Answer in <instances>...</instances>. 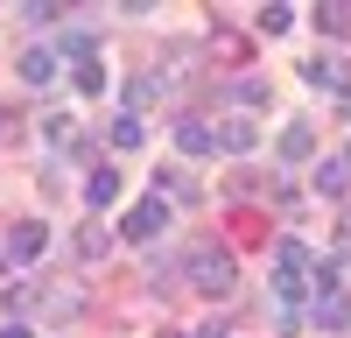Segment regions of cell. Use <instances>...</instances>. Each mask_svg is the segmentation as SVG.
<instances>
[{"mask_svg":"<svg viewBox=\"0 0 351 338\" xmlns=\"http://www.w3.org/2000/svg\"><path fill=\"white\" fill-rule=\"evenodd\" d=\"M337 247H344V261H351V212H344V225H337Z\"/></svg>","mask_w":351,"mask_h":338,"instance_id":"cell-23","label":"cell"},{"mask_svg":"<svg viewBox=\"0 0 351 338\" xmlns=\"http://www.w3.org/2000/svg\"><path fill=\"white\" fill-rule=\"evenodd\" d=\"M43 141H49V148H71V141H77V120H71V113H56V120H43Z\"/></svg>","mask_w":351,"mask_h":338,"instance_id":"cell-20","label":"cell"},{"mask_svg":"<svg viewBox=\"0 0 351 338\" xmlns=\"http://www.w3.org/2000/svg\"><path fill=\"white\" fill-rule=\"evenodd\" d=\"M162 338H197V331H162Z\"/></svg>","mask_w":351,"mask_h":338,"instance_id":"cell-25","label":"cell"},{"mask_svg":"<svg viewBox=\"0 0 351 338\" xmlns=\"http://www.w3.org/2000/svg\"><path fill=\"white\" fill-rule=\"evenodd\" d=\"M274 303L295 317L302 303H316V254L302 240H281L274 247Z\"/></svg>","mask_w":351,"mask_h":338,"instance_id":"cell-1","label":"cell"},{"mask_svg":"<svg viewBox=\"0 0 351 338\" xmlns=\"http://www.w3.org/2000/svg\"><path fill=\"white\" fill-rule=\"evenodd\" d=\"M309 183L324 190V197H344V183H351V162H344V155H316V169H309Z\"/></svg>","mask_w":351,"mask_h":338,"instance_id":"cell-11","label":"cell"},{"mask_svg":"<svg viewBox=\"0 0 351 338\" xmlns=\"http://www.w3.org/2000/svg\"><path fill=\"white\" fill-rule=\"evenodd\" d=\"M302 78L316 84V92H351V71H344V56H309Z\"/></svg>","mask_w":351,"mask_h":338,"instance_id":"cell-7","label":"cell"},{"mask_svg":"<svg viewBox=\"0 0 351 338\" xmlns=\"http://www.w3.org/2000/svg\"><path fill=\"white\" fill-rule=\"evenodd\" d=\"M316 28H330V36H344V28H351V8H344V0H324V8H316Z\"/></svg>","mask_w":351,"mask_h":338,"instance_id":"cell-21","label":"cell"},{"mask_svg":"<svg viewBox=\"0 0 351 338\" xmlns=\"http://www.w3.org/2000/svg\"><path fill=\"white\" fill-rule=\"evenodd\" d=\"M21 78H28V84H56V78H64V49H49V43L28 49V56H21Z\"/></svg>","mask_w":351,"mask_h":338,"instance_id":"cell-10","label":"cell"},{"mask_svg":"<svg viewBox=\"0 0 351 338\" xmlns=\"http://www.w3.org/2000/svg\"><path fill=\"white\" fill-rule=\"evenodd\" d=\"M112 240H120V233H112V225L84 218V233H77V261H106V254H112Z\"/></svg>","mask_w":351,"mask_h":338,"instance_id":"cell-12","label":"cell"},{"mask_svg":"<svg viewBox=\"0 0 351 338\" xmlns=\"http://www.w3.org/2000/svg\"><path fill=\"white\" fill-rule=\"evenodd\" d=\"M232 99H239V106H267V84H260V78H239V84H232Z\"/></svg>","mask_w":351,"mask_h":338,"instance_id":"cell-22","label":"cell"},{"mask_svg":"<svg viewBox=\"0 0 351 338\" xmlns=\"http://www.w3.org/2000/svg\"><path fill=\"white\" fill-rule=\"evenodd\" d=\"M64 14H71L64 0H28V8H21V21H36V28H56Z\"/></svg>","mask_w":351,"mask_h":338,"instance_id":"cell-18","label":"cell"},{"mask_svg":"<svg viewBox=\"0 0 351 338\" xmlns=\"http://www.w3.org/2000/svg\"><path fill=\"white\" fill-rule=\"evenodd\" d=\"M274 148H281V162H316V127L309 120H288Z\"/></svg>","mask_w":351,"mask_h":338,"instance_id":"cell-9","label":"cell"},{"mask_svg":"<svg viewBox=\"0 0 351 338\" xmlns=\"http://www.w3.org/2000/svg\"><path fill=\"white\" fill-rule=\"evenodd\" d=\"M253 21H260V36H281V28L295 21V8H288V0H267V8H260Z\"/></svg>","mask_w":351,"mask_h":338,"instance_id":"cell-17","label":"cell"},{"mask_svg":"<svg viewBox=\"0 0 351 338\" xmlns=\"http://www.w3.org/2000/svg\"><path fill=\"white\" fill-rule=\"evenodd\" d=\"M141 141H148V120H141V113H120V120H112V148H141Z\"/></svg>","mask_w":351,"mask_h":338,"instance_id":"cell-15","label":"cell"},{"mask_svg":"<svg viewBox=\"0 0 351 338\" xmlns=\"http://www.w3.org/2000/svg\"><path fill=\"white\" fill-rule=\"evenodd\" d=\"M344 162H351V155H344Z\"/></svg>","mask_w":351,"mask_h":338,"instance_id":"cell-27","label":"cell"},{"mask_svg":"<svg viewBox=\"0 0 351 338\" xmlns=\"http://www.w3.org/2000/svg\"><path fill=\"white\" fill-rule=\"evenodd\" d=\"M316 324L344 331V324H351V303H344V296H316Z\"/></svg>","mask_w":351,"mask_h":338,"instance_id":"cell-19","label":"cell"},{"mask_svg":"<svg viewBox=\"0 0 351 338\" xmlns=\"http://www.w3.org/2000/svg\"><path fill=\"white\" fill-rule=\"evenodd\" d=\"M176 148H183V155H211V148H218V127H204V120H176Z\"/></svg>","mask_w":351,"mask_h":338,"instance_id":"cell-13","label":"cell"},{"mask_svg":"<svg viewBox=\"0 0 351 338\" xmlns=\"http://www.w3.org/2000/svg\"><path fill=\"white\" fill-rule=\"evenodd\" d=\"M77 92H92V99L106 92V56H99V49H84V56H77Z\"/></svg>","mask_w":351,"mask_h":338,"instance_id":"cell-14","label":"cell"},{"mask_svg":"<svg viewBox=\"0 0 351 338\" xmlns=\"http://www.w3.org/2000/svg\"><path fill=\"white\" fill-rule=\"evenodd\" d=\"M169 212H176L169 197H162V190H148V197H141V205L120 218V240H141V247H155V240L169 233Z\"/></svg>","mask_w":351,"mask_h":338,"instance_id":"cell-4","label":"cell"},{"mask_svg":"<svg viewBox=\"0 0 351 338\" xmlns=\"http://www.w3.org/2000/svg\"><path fill=\"white\" fill-rule=\"evenodd\" d=\"M0 338H36V331H28V324H8V331H0Z\"/></svg>","mask_w":351,"mask_h":338,"instance_id":"cell-24","label":"cell"},{"mask_svg":"<svg viewBox=\"0 0 351 338\" xmlns=\"http://www.w3.org/2000/svg\"><path fill=\"white\" fill-rule=\"evenodd\" d=\"M162 92H169V78H162V71H148V78H134V84H127V106L141 113V106H148V99H162Z\"/></svg>","mask_w":351,"mask_h":338,"instance_id":"cell-16","label":"cell"},{"mask_svg":"<svg viewBox=\"0 0 351 338\" xmlns=\"http://www.w3.org/2000/svg\"><path fill=\"white\" fill-rule=\"evenodd\" d=\"M28 310H43V324H77L84 317V289L77 282H43V289H28Z\"/></svg>","mask_w":351,"mask_h":338,"instance_id":"cell-3","label":"cell"},{"mask_svg":"<svg viewBox=\"0 0 351 338\" xmlns=\"http://www.w3.org/2000/svg\"><path fill=\"white\" fill-rule=\"evenodd\" d=\"M43 247H49V225L43 218H21L8 233V261H43Z\"/></svg>","mask_w":351,"mask_h":338,"instance_id":"cell-6","label":"cell"},{"mask_svg":"<svg viewBox=\"0 0 351 338\" xmlns=\"http://www.w3.org/2000/svg\"><path fill=\"white\" fill-rule=\"evenodd\" d=\"M106 205H120V169H112V162H99L92 177H84V212L99 218Z\"/></svg>","mask_w":351,"mask_h":338,"instance_id":"cell-5","label":"cell"},{"mask_svg":"<svg viewBox=\"0 0 351 338\" xmlns=\"http://www.w3.org/2000/svg\"><path fill=\"white\" fill-rule=\"evenodd\" d=\"M190 289L197 296H232L239 289V261H232L225 247H197L190 254Z\"/></svg>","mask_w":351,"mask_h":338,"instance_id":"cell-2","label":"cell"},{"mask_svg":"<svg viewBox=\"0 0 351 338\" xmlns=\"http://www.w3.org/2000/svg\"><path fill=\"white\" fill-rule=\"evenodd\" d=\"M0 268H8V247H0Z\"/></svg>","mask_w":351,"mask_h":338,"instance_id":"cell-26","label":"cell"},{"mask_svg":"<svg viewBox=\"0 0 351 338\" xmlns=\"http://www.w3.org/2000/svg\"><path fill=\"white\" fill-rule=\"evenodd\" d=\"M218 148L225 155H253L260 148V127L246 120V113H232V120H218Z\"/></svg>","mask_w":351,"mask_h":338,"instance_id":"cell-8","label":"cell"}]
</instances>
